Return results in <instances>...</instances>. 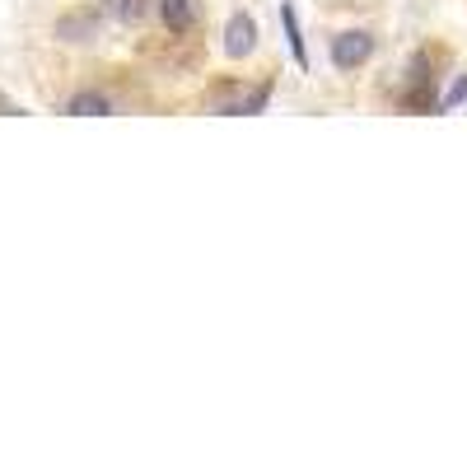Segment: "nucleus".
<instances>
[{
    "instance_id": "obj_1",
    "label": "nucleus",
    "mask_w": 467,
    "mask_h": 467,
    "mask_svg": "<svg viewBox=\"0 0 467 467\" xmlns=\"http://www.w3.org/2000/svg\"><path fill=\"white\" fill-rule=\"evenodd\" d=\"M374 47H379V43H374V33H365V28H346V33H337V37H332L327 57H332V66H337L341 75H350V70L369 66Z\"/></svg>"
},
{
    "instance_id": "obj_2",
    "label": "nucleus",
    "mask_w": 467,
    "mask_h": 467,
    "mask_svg": "<svg viewBox=\"0 0 467 467\" xmlns=\"http://www.w3.org/2000/svg\"><path fill=\"white\" fill-rule=\"evenodd\" d=\"M99 28H103V5H75V10L52 19V37H57V43H94Z\"/></svg>"
},
{
    "instance_id": "obj_3",
    "label": "nucleus",
    "mask_w": 467,
    "mask_h": 467,
    "mask_svg": "<svg viewBox=\"0 0 467 467\" xmlns=\"http://www.w3.org/2000/svg\"><path fill=\"white\" fill-rule=\"evenodd\" d=\"M248 85L244 80H215L211 89H206V108L211 112H220V117H244L248 112Z\"/></svg>"
},
{
    "instance_id": "obj_4",
    "label": "nucleus",
    "mask_w": 467,
    "mask_h": 467,
    "mask_svg": "<svg viewBox=\"0 0 467 467\" xmlns=\"http://www.w3.org/2000/svg\"><path fill=\"white\" fill-rule=\"evenodd\" d=\"M154 10H160L164 28L178 33V37L202 24V5H197V0H154Z\"/></svg>"
},
{
    "instance_id": "obj_5",
    "label": "nucleus",
    "mask_w": 467,
    "mask_h": 467,
    "mask_svg": "<svg viewBox=\"0 0 467 467\" xmlns=\"http://www.w3.org/2000/svg\"><path fill=\"white\" fill-rule=\"evenodd\" d=\"M257 47V24H253V15H229V24H224V57H248Z\"/></svg>"
},
{
    "instance_id": "obj_6",
    "label": "nucleus",
    "mask_w": 467,
    "mask_h": 467,
    "mask_svg": "<svg viewBox=\"0 0 467 467\" xmlns=\"http://www.w3.org/2000/svg\"><path fill=\"white\" fill-rule=\"evenodd\" d=\"M117 103L103 94V89H75L66 99V117H112Z\"/></svg>"
},
{
    "instance_id": "obj_7",
    "label": "nucleus",
    "mask_w": 467,
    "mask_h": 467,
    "mask_svg": "<svg viewBox=\"0 0 467 467\" xmlns=\"http://www.w3.org/2000/svg\"><path fill=\"white\" fill-rule=\"evenodd\" d=\"M99 5H103V15L108 19H117V24H140L150 10H154V0H99Z\"/></svg>"
},
{
    "instance_id": "obj_8",
    "label": "nucleus",
    "mask_w": 467,
    "mask_h": 467,
    "mask_svg": "<svg viewBox=\"0 0 467 467\" xmlns=\"http://www.w3.org/2000/svg\"><path fill=\"white\" fill-rule=\"evenodd\" d=\"M281 24H285V37H290L295 66H299V70H308V47H304V28H299V15H295V5H281Z\"/></svg>"
},
{
    "instance_id": "obj_9",
    "label": "nucleus",
    "mask_w": 467,
    "mask_h": 467,
    "mask_svg": "<svg viewBox=\"0 0 467 467\" xmlns=\"http://www.w3.org/2000/svg\"><path fill=\"white\" fill-rule=\"evenodd\" d=\"M458 103H467V75H458V80L449 85V94L440 99V112H449V108H458Z\"/></svg>"
},
{
    "instance_id": "obj_10",
    "label": "nucleus",
    "mask_w": 467,
    "mask_h": 467,
    "mask_svg": "<svg viewBox=\"0 0 467 467\" xmlns=\"http://www.w3.org/2000/svg\"><path fill=\"white\" fill-rule=\"evenodd\" d=\"M0 112H15V103H10L5 94H0Z\"/></svg>"
}]
</instances>
